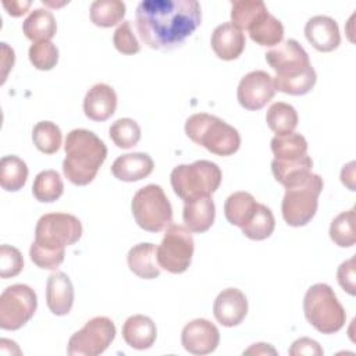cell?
<instances>
[{
    "instance_id": "cell-23",
    "label": "cell",
    "mask_w": 356,
    "mask_h": 356,
    "mask_svg": "<svg viewBox=\"0 0 356 356\" xmlns=\"http://www.w3.org/2000/svg\"><path fill=\"white\" fill-rule=\"evenodd\" d=\"M313 170V161L310 156H303L298 160H277L271 161V171L277 182L285 188L296 186L305 182Z\"/></svg>"
},
{
    "instance_id": "cell-7",
    "label": "cell",
    "mask_w": 356,
    "mask_h": 356,
    "mask_svg": "<svg viewBox=\"0 0 356 356\" xmlns=\"http://www.w3.org/2000/svg\"><path fill=\"white\" fill-rule=\"evenodd\" d=\"M303 312L307 321L323 334L338 332L345 325V309L334 289L324 282L314 284L306 291Z\"/></svg>"
},
{
    "instance_id": "cell-32",
    "label": "cell",
    "mask_w": 356,
    "mask_h": 356,
    "mask_svg": "<svg viewBox=\"0 0 356 356\" xmlns=\"http://www.w3.org/2000/svg\"><path fill=\"white\" fill-rule=\"evenodd\" d=\"M125 3L120 0H96L90 4V21L100 28H110L122 21Z\"/></svg>"
},
{
    "instance_id": "cell-43",
    "label": "cell",
    "mask_w": 356,
    "mask_h": 356,
    "mask_svg": "<svg viewBox=\"0 0 356 356\" xmlns=\"http://www.w3.org/2000/svg\"><path fill=\"white\" fill-rule=\"evenodd\" d=\"M1 49H3V57H1V67H3V75H1V83L6 81L7 72L10 68H13L14 61H15V56H14V50L10 49L7 46V43H1Z\"/></svg>"
},
{
    "instance_id": "cell-45",
    "label": "cell",
    "mask_w": 356,
    "mask_h": 356,
    "mask_svg": "<svg viewBox=\"0 0 356 356\" xmlns=\"http://www.w3.org/2000/svg\"><path fill=\"white\" fill-rule=\"evenodd\" d=\"M250 353H256V355H266V353H273L275 355V349L273 346H270L268 343H254L252 345L248 350L243 352V355H250Z\"/></svg>"
},
{
    "instance_id": "cell-40",
    "label": "cell",
    "mask_w": 356,
    "mask_h": 356,
    "mask_svg": "<svg viewBox=\"0 0 356 356\" xmlns=\"http://www.w3.org/2000/svg\"><path fill=\"white\" fill-rule=\"evenodd\" d=\"M113 43L120 53L127 56L136 54L140 50V44L132 32L131 21H122L120 24V26L114 32Z\"/></svg>"
},
{
    "instance_id": "cell-18",
    "label": "cell",
    "mask_w": 356,
    "mask_h": 356,
    "mask_svg": "<svg viewBox=\"0 0 356 356\" xmlns=\"http://www.w3.org/2000/svg\"><path fill=\"white\" fill-rule=\"evenodd\" d=\"M117 108V93L107 83L93 85L85 95L83 113L92 121L108 120Z\"/></svg>"
},
{
    "instance_id": "cell-2",
    "label": "cell",
    "mask_w": 356,
    "mask_h": 356,
    "mask_svg": "<svg viewBox=\"0 0 356 356\" xmlns=\"http://www.w3.org/2000/svg\"><path fill=\"white\" fill-rule=\"evenodd\" d=\"M82 236L81 221L68 213H47L35 228V241L31 245V260L43 270H57L64 261L65 248Z\"/></svg>"
},
{
    "instance_id": "cell-25",
    "label": "cell",
    "mask_w": 356,
    "mask_h": 356,
    "mask_svg": "<svg viewBox=\"0 0 356 356\" xmlns=\"http://www.w3.org/2000/svg\"><path fill=\"white\" fill-rule=\"evenodd\" d=\"M56 18L53 13L46 8H35L22 24L24 35L33 43L50 40L56 35Z\"/></svg>"
},
{
    "instance_id": "cell-12",
    "label": "cell",
    "mask_w": 356,
    "mask_h": 356,
    "mask_svg": "<svg viewBox=\"0 0 356 356\" xmlns=\"http://www.w3.org/2000/svg\"><path fill=\"white\" fill-rule=\"evenodd\" d=\"M115 338V325L111 318L97 316L85 323L68 341L70 356H97L103 353Z\"/></svg>"
},
{
    "instance_id": "cell-35",
    "label": "cell",
    "mask_w": 356,
    "mask_h": 356,
    "mask_svg": "<svg viewBox=\"0 0 356 356\" xmlns=\"http://www.w3.org/2000/svg\"><path fill=\"white\" fill-rule=\"evenodd\" d=\"M32 140L39 152L53 154L61 146L63 134L57 124L51 121H40L33 127Z\"/></svg>"
},
{
    "instance_id": "cell-17",
    "label": "cell",
    "mask_w": 356,
    "mask_h": 356,
    "mask_svg": "<svg viewBox=\"0 0 356 356\" xmlns=\"http://www.w3.org/2000/svg\"><path fill=\"white\" fill-rule=\"evenodd\" d=\"M211 49L221 60H236L245 50V33L232 22L218 25L211 33Z\"/></svg>"
},
{
    "instance_id": "cell-19",
    "label": "cell",
    "mask_w": 356,
    "mask_h": 356,
    "mask_svg": "<svg viewBox=\"0 0 356 356\" xmlns=\"http://www.w3.org/2000/svg\"><path fill=\"white\" fill-rule=\"evenodd\" d=\"M46 303L56 316H65L74 305V286L65 273L54 271L47 278Z\"/></svg>"
},
{
    "instance_id": "cell-34",
    "label": "cell",
    "mask_w": 356,
    "mask_h": 356,
    "mask_svg": "<svg viewBox=\"0 0 356 356\" xmlns=\"http://www.w3.org/2000/svg\"><path fill=\"white\" fill-rule=\"evenodd\" d=\"M274 228L275 218L273 216V211L267 206L257 203L253 217L241 229L246 238L253 241H263L267 239L274 232Z\"/></svg>"
},
{
    "instance_id": "cell-28",
    "label": "cell",
    "mask_w": 356,
    "mask_h": 356,
    "mask_svg": "<svg viewBox=\"0 0 356 356\" xmlns=\"http://www.w3.org/2000/svg\"><path fill=\"white\" fill-rule=\"evenodd\" d=\"M268 13L261 0H239L231 3V19L241 31H249Z\"/></svg>"
},
{
    "instance_id": "cell-27",
    "label": "cell",
    "mask_w": 356,
    "mask_h": 356,
    "mask_svg": "<svg viewBox=\"0 0 356 356\" xmlns=\"http://www.w3.org/2000/svg\"><path fill=\"white\" fill-rule=\"evenodd\" d=\"M28 178L26 163L18 156H4L0 160V185L7 192H17Z\"/></svg>"
},
{
    "instance_id": "cell-41",
    "label": "cell",
    "mask_w": 356,
    "mask_h": 356,
    "mask_svg": "<svg viewBox=\"0 0 356 356\" xmlns=\"http://www.w3.org/2000/svg\"><path fill=\"white\" fill-rule=\"evenodd\" d=\"M355 257H350L349 260L341 263L337 271V280L338 284L343 291H346L349 295H356V280H355Z\"/></svg>"
},
{
    "instance_id": "cell-8",
    "label": "cell",
    "mask_w": 356,
    "mask_h": 356,
    "mask_svg": "<svg viewBox=\"0 0 356 356\" xmlns=\"http://www.w3.org/2000/svg\"><path fill=\"white\" fill-rule=\"evenodd\" d=\"M132 216L136 224L149 232H160L172 222V207L163 188L149 184L132 197Z\"/></svg>"
},
{
    "instance_id": "cell-16",
    "label": "cell",
    "mask_w": 356,
    "mask_h": 356,
    "mask_svg": "<svg viewBox=\"0 0 356 356\" xmlns=\"http://www.w3.org/2000/svg\"><path fill=\"white\" fill-rule=\"evenodd\" d=\"M307 42L318 51L328 53L335 50L341 43L338 24L327 15H314L305 25Z\"/></svg>"
},
{
    "instance_id": "cell-15",
    "label": "cell",
    "mask_w": 356,
    "mask_h": 356,
    "mask_svg": "<svg viewBox=\"0 0 356 356\" xmlns=\"http://www.w3.org/2000/svg\"><path fill=\"white\" fill-rule=\"evenodd\" d=\"M216 320L224 327H235L243 321L248 314V299L238 288L221 291L213 305Z\"/></svg>"
},
{
    "instance_id": "cell-13",
    "label": "cell",
    "mask_w": 356,
    "mask_h": 356,
    "mask_svg": "<svg viewBox=\"0 0 356 356\" xmlns=\"http://www.w3.org/2000/svg\"><path fill=\"white\" fill-rule=\"evenodd\" d=\"M274 79L261 70L248 72L239 82L236 97L239 104L249 111L263 108L275 95Z\"/></svg>"
},
{
    "instance_id": "cell-20",
    "label": "cell",
    "mask_w": 356,
    "mask_h": 356,
    "mask_svg": "<svg viewBox=\"0 0 356 356\" xmlns=\"http://www.w3.org/2000/svg\"><path fill=\"white\" fill-rule=\"evenodd\" d=\"M153 159L147 153H127L117 157L111 165V174L124 182H136L152 174Z\"/></svg>"
},
{
    "instance_id": "cell-29",
    "label": "cell",
    "mask_w": 356,
    "mask_h": 356,
    "mask_svg": "<svg viewBox=\"0 0 356 356\" xmlns=\"http://www.w3.org/2000/svg\"><path fill=\"white\" fill-rule=\"evenodd\" d=\"M298 121L299 117L295 107L284 102L273 103L266 113V122L268 128L277 135H286L293 132L298 127Z\"/></svg>"
},
{
    "instance_id": "cell-24",
    "label": "cell",
    "mask_w": 356,
    "mask_h": 356,
    "mask_svg": "<svg viewBox=\"0 0 356 356\" xmlns=\"http://www.w3.org/2000/svg\"><path fill=\"white\" fill-rule=\"evenodd\" d=\"M157 248L150 242H142L132 246L127 254L129 270L143 280H153L160 275L157 263Z\"/></svg>"
},
{
    "instance_id": "cell-14",
    "label": "cell",
    "mask_w": 356,
    "mask_h": 356,
    "mask_svg": "<svg viewBox=\"0 0 356 356\" xmlns=\"http://www.w3.org/2000/svg\"><path fill=\"white\" fill-rule=\"evenodd\" d=\"M181 343L192 355H209L220 343L218 328L206 318H195L182 328Z\"/></svg>"
},
{
    "instance_id": "cell-31",
    "label": "cell",
    "mask_w": 356,
    "mask_h": 356,
    "mask_svg": "<svg viewBox=\"0 0 356 356\" xmlns=\"http://www.w3.org/2000/svg\"><path fill=\"white\" fill-rule=\"evenodd\" d=\"M64 192V184L60 174L54 170H44L39 172L32 185V193L38 202H56Z\"/></svg>"
},
{
    "instance_id": "cell-39",
    "label": "cell",
    "mask_w": 356,
    "mask_h": 356,
    "mask_svg": "<svg viewBox=\"0 0 356 356\" xmlns=\"http://www.w3.org/2000/svg\"><path fill=\"white\" fill-rule=\"evenodd\" d=\"M24 268V259L21 252L10 245L0 246V277L11 278L18 275Z\"/></svg>"
},
{
    "instance_id": "cell-44",
    "label": "cell",
    "mask_w": 356,
    "mask_h": 356,
    "mask_svg": "<svg viewBox=\"0 0 356 356\" xmlns=\"http://www.w3.org/2000/svg\"><path fill=\"white\" fill-rule=\"evenodd\" d=\"M3 7L7 10V13L11 17H21L31 7V3L29 1H18V0L3 1Z\"/></svg>"
},
{
    "instance_id": "cell-9",
    "label": "cell",
    "mask_w": 356,
    "mask_h": 356,
    "mask_svg": "<svg viewBox=\"0 0 356 356\" xmlns=\"http://www.w3.org/2000/svg\"><path fill=\"white\" fill-rule=\"evenodd\" d=\"M324 182L318 174H313L300 185L285 189L281 211L291 227H303L312 221L318 207V196Z\"/></svg>"
},
{
    "instance_id": "cell-42",
    "label": "cell",
    "mask_w": 356,
    "mask_h": 356,
    "mask_svg": "<svg viewBox=\"0 0 356 356\" xmlns=\"http://www.w3.org/2000/svg\"><path fill=\"white\" fill-rule=\"evenodd\" d=\"M289 355L291 356H302V355H316V356H321L323 348L318 345L317 341L310 339V338H299L296 339L291 348H289Z\"/></svg>"
},
{
    "instance_id": "cell-30",
    "label": "cell",
    "mask_w": 356,
    "mask_h": 356,
    "mask_svg": "<svg viewBox=\"0 0 356 356\" xmlns=\"http://www.w3.org/2000/svg\"><path fill=\"white\" fill-rule=\"evenodd\" d=\"M271 152L277 160H298L307 154V142L296 132L275 135L271 139Z\"/></svg>"
},
{
    "instance_id": "cell-26",
    "label": "cell",
    "mask_w": 356,
    "mask_h": 356,
    "mask_svg": "<svg viewBox=\"0 0 356 356\" xmlns=\"http://www.w3.org/2000/svg\"><path fill=\"white\" fill-rule=\"evenodd\" d=\"M256 206L257 202L249 192H234L225 200L224 214L229 224L242 228L253 217Z\"/></svg>"
},
{
    "instance_id": "cell-37",
    "label": "cell",
    "mask_w": 356,
    "mask_h": 356,
    "mask_svg": "<svg viewBox=\"0 0 356 356\" xmlns=\"http://www.w3.org/2000/svg\"><path fill=\"white\" fill-rule=\"evenodd\" d=\"M108 135L120 149H131L140 139V127L132 118H120L108 128Z\"/></svg>"
},
{
    "instance_id": "cell-38",
    "label": "cell",
    "mask_w": 356,
    "mask_h": 356,
    "mask_svg": "<svg viewBox=\"0 0 356 356\" xmlns=\"http://www.w3.org/2000/svg\"><path fill=\"white\" fill-rule=\"evenodd\" d=\"M28 56L32 65L40 71H50L58 63V49L50 40L32 43Z\"/></svg>"
},
{
    "instance_id": "cell-6",
    "label": "cell",
    "mask_w": 356,
    "mask_h": 356,
    "mask_svg": "<svg viewBox=\"0 0 356 356\" xmlns=\"http://www.w3.org/2000/svg\"><path fill=\"white\" fill-rule=\"evenodd\" d=\"M174 193L184 202L210 196L214 193L222 179L220 167L209 160H197L192 164L177 165L170 175Z\"/></svg>"
},
{
    "instance_id": "cell-36",
    "label": "cell",
    "mask_w": 356,
    "mask_h": 356,
    "mask_svg": "<svg viewBox=\"0 0 356 356\" xmlns=\"http://www.w3.org/2000/svg\"><path fill=\"white\" fill-rule=\"evenodd\" d=\"M330 238L339 248H350L356 242L355 207L339 213L331 222Z\"/></svg>"
},
{
    "instance_id": "cell-21",
    "label": "cell",
    "mask_w": 356,
    "mask_h": 356,
    "mask_svg": "<svg viewBox=\"0 0 356 356\" xmlns=\"http://www.w3.org/2000/svg\"><path fill=\"white\" fill-rule=\"evenodd\" d=\"M182 218L185 227L191 232H206L216 218V206L213 199L210 196H202L186 200L184 204Z\"/></svg>"
},
{
    "instance_id": "cell-22",
    "label": "cell",
    "mask_w": 356,
    "mask_h": 356,
    "mask_svg": "<svg viewBox=\"0 0 356 356\" xmlns=\"http://www.w3.org/2000/svg\"><path fill=\"white\" fill-rule=\"evenodd\" d=\"M157 337L154 321L143 314H134L128 317L122 325V338L134 349H149Z\"/></svg>"
},
{
    "instance_id": "cell-4",
    "label": "cell",
    "mask_w": 356,
    "mask_h": 356,
    "mask_svg": "<svg viewBox=\"0 0 356 356\" xmlns=\"http://www.w3.org/2000/svg\"><path fill=\"white\" fill-rule=\"evenodd\" d=\"M64 150L63 172L71 184L78 186L90 184L107 157L104 142L96 134L83 128L67 134Z\"/></svg>"
},
{
    "instance_id": "cell-11",
    "label": "cell",
    "mask_w": 356,
    "mask_h": 356,
    "mask_svg": "<svg viewBox=\"0 0 356 356\" xmlns=\"http://www.w3.org/2000/svg\"><path fill=\"white\" fill-rule=\"evenodd\" d=\"M38 307L36 292L25 284L7 286L0 295V327L15 331L24 327Z\"/></svg>"
},
{
    "instance_id": "cell-10",
    "label": "cell",
    "mask_w": 356,
    "mask_h": 356,
    "mask_svg": "<svg viewBox=\"0 0 356 356\" xmlns=\"http://www.w3.org/2000/svg\"><path fill=\"white\" fill-rule=\"evenodd\" d=\"M195 250L192 232L179 224H170L164 232L161 243L157 246V263L160 268L171 273H185L191 263Z\"/></svg>"
},
{
    "instance_id": "cell-5",
    "label": "cell",
    "mask_w": 356,
    "mask_h": 356,
    "mask_svg": "<svg viewBox=\"0 0 356 356\" xmlns=\"http://www.w3.org/2000/svg\"><path fill=\"white\" fill-rule=\"evenodd\" d=\"M185 134L196 145L222 157L234 154L241 146L239 132L221 118L207 113L191 115L185 122Z\"/></svg>"
},
{
    "instance_id": "cell-33",
    "label": "cell",
    "mask_w": 356,
    "mask_h": 356,
    "mask_svg": "<svg viewBox=\"0 0 356 356\" xmlns=\"http://www.w3.org/2000/svg\"><path fill=\"white\" fill-rule=\"evenodd\" d=\"M250 39L260 46H275L284 38V26L280 19L267 13L249 31Z\"/></svg>"
},
{
    "instance_id": "cell-3",
    "label": "cell",
    "mask_w": 356,
    "mask_h": 356,
    "mask_svg": "<svg viewBox=\"0 0 356 356\" xmlns=\"http://www.w3.org/2000/svg\"><path fill=\"white\" fill-rule=\"evenodd\" d=\"M267 64L275 71L274 88L291 96L309 93L317 81L309 54L295 39H286L266 54Z\"/></svg>"
},
{
    "instance_id": "cell-1",
    "label": "cell",
    "mask_w": 356,
    "mask_h": 356,
    "mask_svg": "<svg viewBox=\"0 0 356 356\" xmlns=\"http://www.w3.org/2000/svg\"><path fill=\"white\" fill-rule=\"evenodd\" d=\"M142 42L154 50H172L184 44L202 24L196 0H143L135 11Z\"/></svg>"
}]
</instances>
